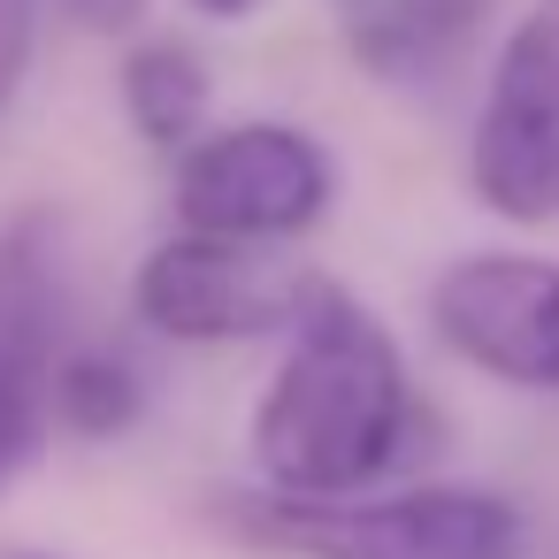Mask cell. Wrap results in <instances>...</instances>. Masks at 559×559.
Instances as JSON below:
<instances>
[{"mask_svg":"<svg viewBox=\"0 0 559 559\" xmlns=\"http://www.w3.org/2000/svg\"><path fill=\"white\" fill-rule=\"evenodd\" d=\"M421 437H429V414L414 399L399 337L368 299L322 276L307 314L284 330V360L246 429L261 483L299 498L376 490L421 452Z\"/></svg>","mask_w":559,"mask_h":559,"instance_id":"cell-1","label":"cell"},{"mask_svg":"<svg viewBox=\"0 0 559 559\" xmlns=\"http://www.w3.org/2000/svg\"><path fill=\"white\" fill-rule=\"evenodd\" d=\"M207 528L261 559H528V506L483 483H406V490H215Z\"/></svg>","mask_w":559,"mask_h":559,"instance_id":"cell-2","label":"cell"},{"mask_svg":"<svg viewBox=\"0 0 559 559\" xmlns=\"http://www.w3.org/2000/svg\"><path fill=\"white\" fill-rule=\"evenodd\" d=\"M337 200V162L299 123H223L177 154V223L238 246H292Z\"/></svg>","mask_w":559,"mask_h":559,"instance_id":"cell-3","label":"cell"},{"mask_svg":"<svg viewBox=\"0 0 559 559\" xmlns=\"http://www.w3.org/2000/svg\"><path fill=\"white\" fill-rule=\"evenodd\" d=\"M314 292L322 276L299 261H276L269 246L177 230L139 261L131 314L177 345H246V337H284Z\"/></svg>","mask_w":559,"mask_h":559,"instance_id":"cell-4","label":"cell"},{"mask_svg":"<svg viewBox=\"0 0 559 559\" xmlns=\"http://www.w3.org/2000/svg\"><path fill=\"white\" fill-rule=\"evenodd\" d=\"M467 192L506 223H559V0H528L467 131Z\"/></svg>","mask_w":559,"mask_h":559,"instance_id":"cell-5","label":"cell"},{"mask_svg":"<svg viewBox=\"0 0 559 559\" xmlns=\"http://www.w3.org/2000/svg\"><path fill=\"white\" fill-rule=\"evenodd\" d=\"M429 330L475 376H490L506 391L559 399V261L460 253L429 284Z\"/></svg>","mask_w":559,"mask_h":559,"instance_id":"cell-6","label":"cell"},{"mask_svg":"<svg viewBox=\"0 0 559 559\" xmlns=\"http://www.w3.org/2000/svg\"><path fill=\"white\" fill-rule=\"evenodd\" d=\"M70 276L62 223L24 207L0 223V483H9L55 429V368H62Z\"/></svg>","mask_w":559,"mask_h":559,"instance_id":"cell-7","label":"cell"},{"mask_svg":"<svg viewBox=\"0 0 559 559\" xmlns=\"http://www.w3.org/2000/svg\"><path fill=\"white\" fill-rule=\"evenodd\" d=\"M490 9L498 0H368L345 16V55L376 85H437L475 47Z\"/></svg>","mask_w":559,"mask_h":559,"instance_id":"cell-8","label":"cell"},{"mask_svg":"<svg viewBox=\"0 0 559 559\" xmlns=\"http://www.w3.org/2000/svg\"><path fill=\"white\" fill-rule=\"evenodd\" d=\"M116 93H123L131 131L146 146H162V154H185L207 131V100H215L207 62L185 39H139L123 55V70H116Z\"/></svg>","mask_w":559,"mask_h":559,"instance_id":"cell-9","label":"cell"},{"mask_svg":"<svg viewBox=\"0 0 559 559\" xmlns=\"http://www.w3.org/2000/svg\"><path fill=\"white\" fill-rule=\"evenodd\" d=\"M139 414H146V383H139V368L123 353H100V345L62 353V368H55V429L100 444V437H123Z\"/></svg>","mask_w":559,"mask_h":559,"instance_id":"cell-10","label":"cell"},{"mask_svg":"<svg viewBox=\"0 0 559 559\" xmlns=\"http://www.w3.org/2000/svg\"><path fill=\"white\" fill-rule=\"evenodd\" d=\"M39 9L47 0H0V108H9L32 78V55H39Z\"/></svg>","mask_w":559,"mask_h":559,"instance_id":"cell-11","label":"cell"},{"mask_svg":"<svg viewBox=\"0 0 559 559\" xmlns=\"http://www.w3.org/2000/svg\"><path fill=\"white\" fill-rule=\"evenodd\" d=\"M55 16H70L93 39H123V32L146 24V0H55Z\"/></svg>","mask_w":559,"mask_h":559,"instance_id":"cell-12","label":"cell"},{"mask_svg":"<svg viewBox=\"0 0 559 559\" xmlns=\"http://www.w3.org/2000/svg\"><path fill=\"white\" fill-rule=\"evenodd\" d=\"M192 9H200L207 24H246V16L261 9V0H192Z\"/></svg>","mask_w":559,"mask_h":559,"instance_id":"cell-13","label":"cell"},{"mask_svg":"<svg viewBox=\"0 0 559 559\" xmlns=\"http://www.w3.org/2000/svg\"><path fill=\"white\" fill-rule=\"evenodd\" d=\"M337 9H345V16H353V9H368V0H337Z\"/></svg>","mask_w":559,"mask_h":559,"instance_id":"cell-14","label":"cell"},{"mask_svg":"<svg viewBox=\"0 0 559 559\" xmlns=\"http://www.w3.org/2000/svg\"><path fill=\"white\" fill-rule=\"evenodd\" d=\"M16 559H55V551H16Z\"/></svg>","mask_w":559,"mask_h":559,"instance_id":"cell-15","label":"cell"},{"mask_svg":"<svg viewBox=\"0 0 559 559\" xmlns=\"http://www.w3.org/2000/svg\"><path fill=\"white\" fill-rule=\"evenodd\" d=\"M551 559H559V551H551Z\"/></svg>","mask_w":559,"mask_h":559,"instance_id":"cell-16","label":"cell"}]
</instances>
